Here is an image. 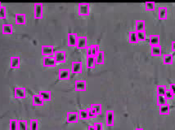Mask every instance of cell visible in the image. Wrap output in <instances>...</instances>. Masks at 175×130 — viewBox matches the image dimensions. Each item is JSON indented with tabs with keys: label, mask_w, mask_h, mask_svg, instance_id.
<instances>
[{
	"label": "cell",
	"mask_w": 175,
	"mask_h": 130,
	"mask_svg": "<svg viewBox=\"0 0 175 130\" xmlns=\"http://www.w3.org/2000/svg\"><path fill=\"white\" fill-rule=\"evenodd\" d=\"M169 90H170L171 91V92H172L175 96V83H172V84H170Z\"/></svg>",
	"instance_id": "42"
},
{
	"label": "cell",
	"mask_w": 175,
	"mask_h": 130,
	"mask_svg": "<svg viewBox=\"0 0 175 130\" xmlns=\"http://www.w3.org/2000/svg\"><path fill=\"white\" fill-rule=\"evenodd\" d=\"M87 111H88V113H89V119H90V118H95V117L97 116V114L95 113L94 111H93L90 106H89V108H87Z\"/></svg>",
	"instance_id": "40"
},
{
	"label": "cell",
	"mask_w": 175,
	"mask_h": 130,
	"mask_svg": "<svg viewBox=\"0 0 175 130\" xmlns=\"http://www.w3.org/2000/svg\"><path fill=\"white\" fill-rule=\"evenodd\" d=\"M9 130H18V120L11 119L9 120Z\"/></svg>",
	"instance_id": "34"
},
{
	"label": "cell",
	"mask_w": 175,
	"mask_h": 130,
	"mask_svg": "<svg viewBox=\"0 0 175 130\" xmlns=\"http://www.w3.org/2000/svg\"><path fill=\"white\" fill-rule=\"evenodd\" d=\"M100 47L98 45H91L86 48L87 56H96L99 53Z\"/></svg>",
	"instance_id": "9"
},
{
	"label": "cell",
	"mask_w": 175,
	"mask_h": 130,
	"mask_svg": "<svg viewBox=\"0 0 175 130\" xmlns=\"http://www.w3.org/2000/svg\"><path fill=\"white\" fill-rule=\"evenodd\" d=\"M144 8H145L146 11H155V8H156V3L154 2H146L144 4Z\"/></svg>",
	"instance_id": "35"
},
{
	"label": "cell",
	"mask_w": 175,
	"mask_h": 130,
	"mask_svg": "<svg viewBox=\"0 0 175 130\" xmlns=\"http://www.w3.org/2000/svg\"><path fill=\"white\" fill-rule=\"evenodd\" d=\"M136 130H143V128H137Z\"/></svg>",
	"instance_id": "45"
},
{
	"label": "cell",
	"mask_w": 175,
	"mask_h": 130,
	"mask_svg": "<svg viewBox=\"0 0 175 130\" xmlns=\"http://www.w3.org/2000/svg\"><path fill=\"white\" fill-rule=\"evenodd\" d=\"M66 122L68 124H72V123H77L79 119L78 112H68L66 113Z\"/></svg>",
	"instance_id": "5"
},
{
	"label": "cell",
	"mask_w": 175,
	"mask_h": 130,
	"mask_svg": "<svg viewBox=\"0 0 175 130\" xmlns=\"http://www.w3.org/2000/svg\"><path fill=\"white\" fill-rule=\"evenodd\" d=\"M93 111L95 112V113L97 114V116L100 115L102 113V111H103V106L101 104H92L91 106H90Z\"/></svg>",
	"instance_id": "36"
},
{
	"label": "cell",
	"mask_w": 175,
	"mask_h": 130,
	"mask_svg": "<svg viewBox=\"0 0 175 130\" xmlns=\"http://www.w3.org/2000/svg\"><path fill=\"white\" fill-rule=\"evenodd\" d=\"M39 94L41 98H43V100L44 102L51 101L52 93L50 91H40Z\"/></svg>",
	"instance_id": "27"
},
{
	"label": "cell",
	"mask_w": 175,
	"mask_h": 130,
	"mask_svg": "<svg viewBox=\"0 0 175 130\" xmlns=\"http://www.w3.org/2000/svg\"><path fill=\"white\" fill-rule=\"evenodd\" d=\"M162 62L163 64L165 65H169V64H172L173 62V58L171 54H164L163 57H162Z\"/></svg>",
	"instance_id": "25"
},
{
	"label": "cell",
	"mask_w": 175,
	"mask_h": 130,
	"mask_svg": "<svg viewBox=\"0 0 175 130\" xmlns=\"http://www.w3.org/2000/svg\"><path fill=\"white\" fill-rule=\"evenodd\" d=\"M18 130H28V122L25 119L18 120Z\"/></svg>",
	"instance_id": "32"
},
{
	"label": "cell",
	"mask_w": 175,
	"mask_h": 130,
	"mask_svg": "<svg viewBox=\"0 0 175 130\" xmlns=\"http://www.w3.org/2000/svg\"><path fill=\"white\" fill-rule=\"evenodd\" d=\"M167 90V87L164 85H158L156 86V95H163L164 96V94Z\"/></svg>",
	"instance_id": "30"
},
{
	"label": "cell",
	"mask_w": 175,
	"mask_h": 130,
	"mask_svg": "<svg viewBox=\"0 0 175 130\" xmlns=\"http://www.w3.org/2000/svg\"><path fill=\"white\" fill-rule=\"evenodd\" d=\"M93 126L95 128V130H103V125L102 123L97 122L93 124Z\"/></svg>",
	"instance_id": "41"
},
{
	"label": "cell",
	"mask_w": 175,
	"mask_h": 130,
	"mask_svg": "<svg viewBox=\"0 0 175 130\" xmlns=\"http://www.w3.org/2000/svg\"><path fill=\"white\" fill-rule=\"evenodd\" d=\"M70 71L68 68H61L58 71V79L61 81H66L70 77Z\"/></svg>",
	"instance_id": "7"
},
{
	"label": "cell",
	"mask_w": 175,
	"mask_h": 130,
	"mask_svg": "<svg viewBox=\"0 0 175 130\" xmlns=\"http://www.w3.org/2000/svg\"><path fill=\"white\" fill-rule=\"evenodd\" d=\"M95 60H96L97 65L104 64V63H105V52L103 51H100L99 53L95 56Z\"/></svg>",
	"instance_id": "21"
},
{
	"label": "cell",
	"mask_w": 175,
	"mask_h": 130,
	"mask_svg": "<svg viewBox=\"0 0 175 130\" xmlns=\"http://www.w3.org/2000/svg\"><path fill=\"white\" fill-rule=\"evenodd\" d=\"M53 57L57 64H62L66 60V53L64 51H57L54 52Z\"/></svg>",
	"instance_id": "4"
},
{
	"label": "cell",
	"mask_w": 175,
	"mask_h": 130,
	"mask_svg": "<svg viewBox=\"0 0 175 130\" xmlns=\"http://www.w3.org/2000/svg\"><path fill=\"white\" fill-rule=\"evenodd\" d=\"M76 47L78 49H85L88 47V38L85 36H79Z\"/></svg>",
	"instance_id": "13"
},
{
	"label": "cell",
	"mask_w": 175,
	"mask_h": 130,
	"mask_svg": "<svg viewBox=\"0 0 175 130\" xmlns=\"http://www.w3.org/2000/svg\"><path fill=\"white\" fill-rule=\"evenodd\" d=\"M43 103H44V101L43 100V98L39 96V94H35L33 96V104L35 106H43Z\"/></svg>",
	"instance_id": "26"
},
{
	"label": "cell",
	"mask_w": 175,
	"mask_h": 130,
	"mask_svg": "<svg viewBox=\"0 0 175 130\" xmlns=\"http://www.w3.org/2000/svg\"><path fill=\"white\" fill-rule=\"evenodd\" d=\"M171 51L175 52V41H173L171 43Z\"/></svg>",
	"instance_id": "43"
},
{
	"label": "cell",
	"mask_w": 175,
	"mask_h": 130,
	"mask_svg": "<svg viewBox=\"0 0 175 130\" xmlns=\"http://www.w3.org/2000/svg\"><path fill=\"white\" fill-rule=\"evenodd\" d=\"M136 33H137L138 42H144L146 40V34L145 31H138V32H136Z\"/></svg>",
	"instance_id": "37"
},
{
	"label": "cell",
	"mask_w": 175,
	"mask_h": 130,
	"mask_svg": "<svg viewBox=\"0 0 175 130\" xmlns=\"http://www.w3.org/2000/svg\"><path fill=\"white\" fill-rule=\"evenodd\" d=\"M78 113L79 119H82V120H87V119H89V113H88L87 109H81V110L79 111Z\"/></svg>",
	"instance_id": "31"
},
{
	"label": "cell",
	"mask_w": 175,
	"mask_h": 130,
	"mask_svg": "<svg viewBox=\"0 0 175 130\" xmlns=\"http://www.w3.org/2000/svg\"><path fill=\"white\" fill-rule=\"evenodd\" d=\"M164 97L166 98L167 100H172V99H173V98H174V94H173L169 89H167V90H166V92L164 94Z\"/></svg>",
	"instance_id": "39"
},
{
	"label": "cell",
	"mask_w": 175,
	"mask_h": 130,
	"mask_svg": "<svg viewBox=\"0 0 175 130\" xmlns=\"http://www.w3.org/2000/svg\"><path fill=\"white\" fill-rule=\"evenodd\" d=\"M96 60L94 56H87L86 57V67L89 69L93 68L96 66Z\"/></svg>",
	"instance_id": "23"
},
{
	"label": "cell",
	"mask_w": 175,
	"mask_h": 130,
	"mask_svg": "<svg viewBox=\"0 0 175 130\" xmlns=\"http://www.w3.org/2000/svg\"><path fill=\"white\" fill-rule=\"evenodd\" d=\"M88 130H95V128L94 126H93V125H89V127H88Z\"/></svg>",
	"instance_id": "44"
},
{
	"label": "cell",
	"mask_w": 175,
	"mask_h": 130,
	"mask_svg": "<svg viewBox=\"0 0 175 130\" xmlns=\"http://www.w3.org/2000/svg\"><path fill=\"white\" fill-rule=\"evenodd\" d=\"M168 16V8L166 7H160L158 8V17L160 20H165Z\"/></svg>",
	"instance_id": "20"
},
{
	"label": "cell",
	"mask_w": 175,
	"mask_h": 130,
	"mask_svg": "<svg viewBox=\"0 0 175 130\" xmlns=\"http://www.w3.org/2000/svg\"><path fill=\"white\" fill-rule=\"evenodd\" d=\"M42 64H43V66L46 67V68H54L57 65V62L55 60L53 55L45 56L43 58Z\"/></svg>",
	"instance_id": "3"
},
{
	"label": "cell",
	"mask_w": 175,
	"mask_h": 130,
	"mask_svg": "<svg viewBox=\"0 0 175 130\" xmlns=\"http://www.w3.org/2000/svg\"><path fill=\"white\" fill-rule=\"evenodd\" d=\"M26 15L24 13H16L15 15V23L18 25H22L26 23Z\"/></svg>",
	"instance_id": "15"
},
{
	"label": "cell",
	"mask_w": 175,
	"mask_h": 130,
	"mask_svg": "<svg viewBox=\"0 0 175 130\" xmlns=\"http://www.w3.org/2000/svg\"><path fill=\"white\" fill-rule=\"evenodd\" d=\"M106 124L108 127H112L115 124V114L113 111L106 112Z\"/></svg>",
	"instance_id": "11"
},
{
	"label": "cell",
	"mask_w": 175,
	"mask_h": 130,
	"mask_svg": "<svg viewBox=\"0 0 175 130\" xmlns=\"http://www.w3.org/2000/svg\"><path fill=\"white\" fill-rule=\"evenodd\" d=\"M162 48L160 46H151V55L153 57H159L161 55Z\"/></svg>",
	"instance_id": "18"
},
{
	"label": "cell",
	"mask_w": 175,
	"mask_h": 130,
	"mask_svg": "<svg viewBox=\"0 0 175 130\" xmlns=\"http://www.w3.org/2000/svg\"><path fill=\"white\" fill-rule=\"evenodd\" d=\"M34 18L36 20H40L43 18V5L42 3H35L34 4Z\"/></svg>",
	"instance_id": "1"
},
{
	"label": "cell",
	"mask_w": 175,
	"mask_h": 130,
	"mask_svg": "<svg viewBox=\"0 0 175 130\" xmlns=\"http://www.w3.org/2000/svg\"><path fill=\"white\" fill-rule=\"evenodd\" d=\"M7 17V8L6 7H2L0 8V19H6Z\"/></svg>",
	"instance_id": "38"
},
{
	"label": "cell",
	"mask_w": 175,
	"mask_h": 130,
	"mask_svg": "<svg viewBox=\"0 0 175 130\" xmlns=\"http://www.w3.org/2000/svg\"><path fill=\"white\" fill-rule=\"evenodd\" d=\"M129 42L132 44H137L138 43L136 31H131L129 33Z\"/></svg>",
	"instance_id": "29"
},
{
	"label": "cell",
	"mask_w": 175,
	"mask_h": 130,
	"mask_svg": "<svg viewBox=\"0 0 175 130\" xmlns=\"http://www.w3.org/2000/svg\"><path fill=\"white\" fill-rule=\"evenodd\" d=\"M83 71V64L80 61H73L71 63V72L75 74H79Z\"/></svg>",
	"instance_id": "10"
},
{
	"label": "cell",
	"mask_w": 175,
	"mask_h": 130,
	"mask_svg": "<svg viewBox=\"0 0 175 130\" xmlns=\"http://www.w3.org/2000/svg\"><path fill=\"white\" fill-rule=\"evenodd\" d=\"M29 130H39V121L36 119H30V128Z\"/></svg>",
	"instance_id": "33"
},
{
	"label": "cell",
	"mask_w": 175,
	"mask_h": 130,
	"mask_svg": "<svg viewBox=\"0 0 175 130\" xmlns=\"http://www.w3.org/2000/svg\"><path fill=\"white\" fill-rule=\"evenodd\" d=\"M54 47L52 46H43L41 47V54L43 57L45 56H52L54 55Z\"/></svg>",
	"instance_id": "12"
},
{
	"label": "cell",
	"mask_w": 175,
	"mask_h": 130,
	"mask_svg": "<svg viewBox=\"0 0 175 130\" xmlns=\"http://www.w3.org/2000/svg\"><path fill=\"white\" fill-rule=\"evenodd\" d=\"M78 14L81 16H88L90 14V5L88 3H79L78 4Z\"/></svg>",
	"instance_id": "2"
},
{
	"label": "cell",
	"mask_w": 175,
	"mask_h": 130,
	"mask_svg": "<svg viewBox=\"0 0 175 130\" xmlns=\"http://www.w3.org/2000/svg\"><path fill=\"white\" fill-rule=\"evenodd\" d=\"M156 102L157 106H164V105H167L168 104V100L166 99V98L163 95H156Z\"/></svg>",
	"instance_id": "24"
},
{
	"label": "cell",
	"mask_w": 175,
	"mask_h": 130,
	"mask_svg": "<svg viewBox=\"0 0 175 130\" xmlns=\"http://www.w3.org/2000/svg\"><path fill=\"white\" fill-rule=\"evenodd\" d=\"M2 7H3V6H2V3H1V2H0V8H2Z\"/></svg>",
	"instance_id": "46"
},
{
	"label": "cell",
	"mask_w": 175,
	"mask_h": 130,
	"mask_svg": "<svg viewBox=\"0 0 175 130\" xmlns=\"http://www.w3.org/2000/svg\"><path fill=\"white\" fill-rule=\"evenodd\" d=\"M135 29H136V32H138V31H145V21H144V20H137V21H135Z\"/></svg>",
	"instance_id": "19"
},
{
	"label": "cell",
	"mask_w": 175,
	"mask_h": 130,
	"mask_svg": "<svg viewBox=\"0 0 175 130\" xmlns=\"http://www.w3.org/2000/svg\"><path fill=\"white\" fill-rule=\"evenodd\" d=\"M2 32H3V34L5 35L12 34V33H13V25L11 24H3V26H2Z\"/></svg>",
	"instance_id": "22"
},
{
	"label": "cell",
	"mask_w": 175,
	"mask_h": 130,
	"mask_svg": "<svg viewBox=\"0 0 175 130\" xmlns=\"http://www.w3.org/2000/svg\"><path fill=\"white\" fill-rule=\"evenodd\" d=\"M10 68L12 69H17L20 68L21 65V59L18 56H12L10 58Z\"/></svg>",
	"instance_id": "16"
},
{
	"label": "cell",
	"mask_w": 175,
	"mask_h": 130,
	"mask_svg": "<svg viewBox=\"0 0 175 130\" xmlns=\"http://www.w3.org/2000/svg\"><path fill=\"white\" fill-rule=\"evenodd\" d=\"M78 34L76 33H69L67 34V45L68 46H76Z\"/></svg>",
	"instance_id": "8"
},
{
	"label": "cell",
	"mask_w": 175,
	"mask_h": 130,
	"mask_svg": "<svg viewBox=\"0 0 175 130\" xmlns=\"http://www.w3.org/2000/svg\"><path fill=\"white\" fill-rule=\"evenodd\" d=\"M75 89L77 91H84L87 90V81L85 80H76Z\"/></svg>",
	"instance_id": "14"
},
{
	"label": "cell",
	"mask_w": 175,
	"mask_h": 130,
	"mask_svg": "<svg viewBox=\"0 0 175 130\" xmlns=\"http://www.w3.org/2000/svg\"><path fill=\"white\" fill-rule=\"evenodd\" d=\"M160 115L161 116H168L170 113V106L169 104L167 105H164V106H160L159 109Z\"/></svg>",
	"instance_id": "28"
},
{
	"label": "cell",
	"mask_w": 175,
	"mask_h": 130,
	"mask_svg": "<svg viewBox=\"0 0 175 130\" xmlns=\"http://www.w3.org/2000/svg\"><path fill=\"white\" fill-rule=\"evenodd\" d=\"M14 97L17 99H23L26 97L25 89L21 86H16L14 88Z\"/></svg>",
	"instance_id": "6"
},
{
	"label": "cell",
	"mask_w": 175,
	"mask_h": 130,
	"mask_svg": "<svg viewBox=\"0 0 175 130\" xmlns=\"http://www.w3.org/2000/svg\"><path fill=\"white\" fill-rule=\"evenodd\" d=\"M160 38L159 34H151L149 36V44L151 46H159Z\"/></svg>",
	"instance_id": "17"
}]
</instances>
